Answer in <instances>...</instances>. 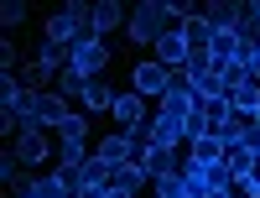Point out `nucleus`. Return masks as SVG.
Segmentation results:
<instances>
[{"instance_id": "obj_4", "label": "nucleus", "mask_w": 260, "mask_h": 198, "mask_svg": "<svg viewBox=\"0 0 260 198\" xmlns=\"http://www.w3.org/2000/svg\"><path fill=\"white\" fill-rule=\"evenodd\" d=\"M141 167H146V178H151V183H161V178H182L187 151H182V146H151L146 157H141Z\"/></svg>"}, {"instance_id": "obj_13", "label": "nucleus", "mask_w": 260, "mask_h": 198, "mask_svg": "<svg viewBox=\"0 0 260 198\" xmlns=\"http://www.w3.org/2000/svg\"><path fill=\"white\" fill-rule=\"evenodd\" d=\"M94 157H104L110 167H125V162H141V157H136V146H130V136H125V130H110V136H104V141L94 146Z\"/></svg>"}, {"instance_id": "obj_26", "label": "nucleus", "mask_w": 260, "mask_h": 198, "mask_svg": "<svg viewBox=\"0 0 260 198\" xmlns=\"http://www.w3.org/2000/svg\"><path fill=\"white\" fill-rule=\"evenodd\" d=\"M52 136H57V146H62V141H89V115H68Z\"/></svg>"}, {"instance_id": "obj_15", "label": "nucleus", "mask_w": 260, "mask_h": 198, "mask_svg": "<svg viewBox=\"0 0 260 198\" xmlns=\"http://www.w3.org/2000/svg\"><path fill=\"white\" fill-rule=\"evenodd\" d=\"M182 73H187V68H182ZM187 89H192V99H198V104H208V99H229L224 78L213 73V68H203V73H187Z\"/></svg>"}, {"instance_id": "obj_22", "label": "nucleus", "mask_w": 260, "mask_h": 198, "mask_svg": "<svg viewBox=\"0 0 260 198\" xmlns=\"http://www.w3.org/2000/svg\"><path fill=\"white\" fill-rule=\"evenodd\" d=\"M26 104V89H21L16 73H0V115H16V109Z\"/></svg>"}, {"instance_id": "obj_3", "label": "nucleus", "mask_w": 260, "mask_h": 198, "mask_svg": "<svg viewBox=\"0 0 260 198\" xmlns=\"http://www.w3.org/2000/svg\"><path fill=\"white\" fill-rule=\"evenodd\" d=\"M11 151H16V162L26 167V172H37V167H47L57 151H52V141H47V130H21V136H11Z\"/></svg>"}, {"instance_id": "obj_31", "label": "nucleus", "mask_w": 260, "mask_h": 198, "mask_svg": "<svg viewBox=\"0 0 260 198\" xmlns=\"http://www.w3.org/2000/svg\"><path fill=\"white\" fill-rule=\"evenodd\" d=\"M0 68H6V73H16V68H21V52H16V42H11V37L0 42Z\"/></svg>"}, {"instance_id": "obj_20", "label": "nucleus", "mask_w": 260, "mask_h": 198, "mask_svg": "<svg viewBox=\"0 0 260 198\" xmlns=\"http://www.w3.org/2000/svg\"><path fill=\"white\" fill-rule=\"evenodd\" d=\"M115 94H120V89H110L104 78H89V89H83V109H89V115H110V109H115Z\"/></svg>"}, {"instance_id": "obj_11", "label": "nucleus", "mask_w": 260, "mask_h": 198, "mask_svg": "<svg viewBox=\"0 0 260 198\" xmlns=\"http://www.w3.org/2000/svg\"><path fill=\"white\" fill-rule=\"evenodd\" d=\"M224 167H229V178H234V188H240L250 172L260 167V151L250 146V141H240V146H224Z\"/></svg>"}, {"instance_id": "obj_9", "label": "nucleus", "mask_w": 260, "mask_h": 198, "mask_svg": "<svg viewBox=\"0 0 260 198\" xmlns=\"http://www.w3.org/2000/svg\"><path fill=\"white\" fill-rule=\"evenodd\" d=\"M203 21L213 32H240V21H245V0H208L203 6Z\"/></svg>"}, {"instance_id": "obj_35", "label": "nucleus", "mask_w": 260, "mask_h": 198, "mask_svg": "<svg viewBox=\"0 0 260 198\" xmlns=\"http://www.w3.org/2000/svg\"><path fill=\"white\" fill-rule=\"evenodd\" d=\"M250 125H260V115H255V120H250Z\"/></svg>"}, {"instance_id": "obj_33", "label": "nucleus", "mask_w": 260, "mask_h": 198, "mask_svg": "<svg viewBox=\"0 0 260 198\" xmlns=\"http://www.w3.org/2000/svg\"><path fill=\"white\" fill-rule=\"evenodd\" d=\"M104 198H136V193H125V188H104Z\"/></svg>"}, {"instance_id": "obj_19", "label": "nucleus", "mask_w": 260, "mask_h": 198, "mask_svg": "<svg viewBox=\"0 0 260 198\" xmlns=\"http://www.w3.org/2000/svg\"><path fill=\"white\" fill-rule=\"evenodd\" d=\"M182 151H187L192 167H213V162H224V141H219V136H198V141H187Z\"/></svg>"}, {"instance_id": "obj_7", "label": "nucleus", "mask_w": 260, "mask_h": 198, "mask_svg": "<svg viewBox=\"0 0 260 198\" xmlns=\"http://www.w3.org/2000/svg\"><path fill=\"white\" fill-rule=\"evenodd\" d=\"M156 109H161V115H177V120H187L192 109H198V99H192V89H187V73H182V68L172 73V89L156 99Z\"/></svg>"}, {"instance_id": "obj_17", "label": "nucleus", "mask_w": 260, "mask_h": 198, "mask_svg": "<svg viewBox=\"0 0 260 198\" xmlns=\"http://www.w3.org/2000/svg\"><path fill=\"white\" fill-rule=\"evenodd\" d=\"M16 78H21V89H26V94H47V83H57V73L47 68V63H21V68H16Z\"/></svg>"}, {"instance_id": "obj_6", "label": "nucleus", "mask_w": 260, "mask_h": 198, "mask_svg": "<svg viewBox=\"0 0 260 198\" xmlns=\"http://www.w3.org/2000/svg\"><path fill=\"white\" fill-rule=\"evenodd\" d=\"M94 151H89V141H62L57 146V157H52V172L57 178H68L73 188H78V178H83V162H89Z\"/></svg>"}, {"instance_id": "obj_1", "label": "nucleus", "mask_w": 260, "mask_h": 198, "mask_svg": "<svg viewBox=\"0 0 260 198\" xmlns=\"http://www.w3.org/2000/svg\"><path fill=\"white\" fill-rule=\"evenodd\" d=\"M177 26V11H172V0H136L125 16V37L136 42V47H156V42Z\"/></svg>"}, {"instance_id": "obj_28", "label": "nucleus", "mask_w": 260, "mask_h": 198, "mask_svg": "<svg viewBox=\"0 0 260 198\" xmlns=\"http://www.w3.org/2000/svg\"><path fill=\"white\" fill-rule=\"evenodd\" d=\"M37 63H47L52 73H62V68H68V52H62V47H52V42H42V47H37Z\"/></svg>"}, {"instance_id": "obj_29", "label": "nucleus", "mask_w": 260, "mask_h": 198, "mask_svg": "<svg viewBox=\"0 0 260 198\" xmlns=\"http://www.w3.org/2000/svg\"><path fill=\"white\" fill-rule=\"evenodd\" d=\"M21 21H26V0H6V6H0V26H21Z\"/></svg>"}, {"instance_id": "obj_5", "label": "nucleus", "mask_w": 260, "mask_h": 198, "mask_svg": "<svg viewBox=\"0 0 260 198\" xmlns=\"http://www.w3.org/2000/svg\"><path fill=\"white\" fill-rule=\"evenodd\" d=\"M141 99H161L167 89H172V68H161L156 58H141L136 63V83H130Z\"/></svg>"}, {"instance_id": "obj_36", "label": "nucleus", "mask_w": 260, "mask_h": 198, "mask_svg": "<svg viewBox=\"0 0 260 198\" xmlns=\"http://www.w3.org/2000/svg\"><path fill=\"white\" fill-rule=\"evenodd\" d=\"M151 198H161V193H151Z\"/></svg>"}, {"instance_id": "obj_10", "label": "nucleus", "mask_w": 260, "mask_h": 198, "mask_svg": "<svg viewBox=\"0 0 260 198\" xmlns=\"http://www.w3.org/2000/svg\"><path fill=\"white\" fill-rule=\"evenodd\" d=\"M83 32H78V21L68 16V11H57V16H47V26H42V42H52V47H62V52H73V42H78Z\"/></svg>"}, {"instance_id": "obj_21", "label": "nucleus", "mask_w": 260, "mask_h": 198, "mask_svg": "<svg viewBox=\"0 0 260 198\" xmlns=\"http://www.w3.org/2000/svg\"><path fill=\"white\" fill-rule=\"evenodd\" d=\"M229 109L245 115V120H255L260 115V83L250 78V83H240V89H229Z\"/></svg>"}, {"instance_id": "obj_32", "label": "nucleus", "mask_w": 260, "mask_h": 198, "mask_svg": "<svg viewBox=\"0 0 260 198\" xmlns=\"http://www.w3.org/2000/svg\"><path fill=\"white\" fill-rule=\"evenodd\" d=\"M240 198H260V167H255V172H250V178L240 183Z\"/></svg>"}, {"instance_id": "obj_8", "label": "nucleus", "mask_w": 260, "mask_h": 198, "mask_svg": "<svg viewBox=\"0 0 260 198\" xmlns=\"http://www.w3.org/2000/svg\"><path fill=\"white\" fill-rule=\"evenodd\" d=\"M110 115H115V125H120V130H136L141 120L156 115V109H151V99H141L136 89H125V94H115V109H110Z\"/></svg>"}, {"instance_id": "obj_30", "label": "nucleus", "mask_w": 260, "mask_h": 198, "mask_svg": "<svg viewBox=\"0 0 260 198\" xmlns=\"http://www.w3.org/2000/svg\"><path fill=\"white\" fill-rule=\"evenodd\" d=\"M182 136H187V141H198V136H208V115H203V104H198V109H192V115L182 120Z\"/></svg>"}, {"instance_id": "obj_34", "label": "nucleus", "mask_w": 260, "mask_h": 198, "mask_svg": "<svg viewBox=\"0 0 260 198\" xmlns=\"http://www.w3.org/2000/svg\"><path fill=\"white\" fill-rule=\"evenodd\" d=\"M208 198H240V188H229V193H208Z\"/></svg>"}, {"instance_id": "obj_18", "label": "nucleus", "mask_w": 260, "mask_h": 198, "mask_svg": "<svg viewBox=\"0 0 260 198\" xmlns=\"http://www.w3.org/2000/svg\"><path fill=\"white\" fill-rule=\"evenodd\" d=\"M234 58H240V37H234V32H213V47H208V68H213V73H224Z\"/></svg>"}, {"instance_id": "obj_16", "label": "nucleus", "mask_w": 260, "mask_h": 198, "mask_svg": "<svg viewBox=\"0 0 260 198\" xmlns=\"http://www.w3.org/2000/svg\"><path fill=\"white\" fill-rule=\"evenodd\" d=\"M151 146H187V136H182V120L177 115H151Z\"/></svg>"}, {"instance_id": "obj_14", "label": "nucleus", "mask_w": 260, "mask_h": 198, "mask_svg": "<svg viewBox=\"0 0 260 198\" xmlns=\"http://www.w3.org/2000/svg\"><path fill=\"white\" fill-rule=\"evenodd\" d=\"M125 16H130V6H120V0H94V37L125 32Z\"/></svg>"}, {"instance_id": "obj_23", "label": "nucleus", "mask_w": 260, "mask_h": 198, "mask_svg": "<svg viewBox=\"0 0 260 198\" xmlns=\"http://www.w3.org/2000/svg\"><path fill=\"white\" fill-rule=\"evenodd\" d=\"M151 178H146V167L141 162H125V167H115V178H110V188H125V193H141Z\"/></svg>"}, {"instance_id": "obj_2", "label": "nucleus", "mask_w": 260, "mask_h": 198, "mask_svg": "<svg viewBox=\"0 0 260 198\" xmlns=\"http://www.w3.org/2000/svg\"><path fill=\"white\" fill-rule=\"evenodd\" d=\"M68 68H78L83 78H104V68H110V42L104 37H78L73 52H68Z\"/></svg>"}, {"instance_id": "obj_27", "label": "nucleus", "mask_w": 260, "mask_h": 198, "mask_svg": "<svg viewBox=\"0 0 260 198\" xmlns=\"http://www.w3.org/2000/svg\"><path fill=\"white\" fill-rule=\"evenodd\" d=\"M198 172H203V183H208L213 193H229V188H234V178H229V167H224V162H213V167H198Z\"/></svg>"}, {"instance_id": "obj_25", "label": "nucleus", "mask_w": 260, "mask_h": 198, "mask_svg": "<svg viewBox=\"0 0 260 198\" xmlns=\"http://www.w3.org/2000/svg\"><path fill=\"white\" fill-rule=\"evenodd\" d=\"M31 198H73V183H68V178H57V172H47V178H37Z\"/></svg>"}, {"instance_id": "obj_24", "label": "nucleus", "mask_w": 260, "mask_h": 198, "mask_svg": "<svg viewBox=\"0 0 260 198\" xmlns=\"http://www.w3.org/2000/svg\"><path fill=\"white\" fill-rule=\"evenodd\" d=\"M52 89H57L62 99L73 104V99H83V89H89V78H83L78 68H62V73H57V83H52Z\"/></svg>"}, {"instance_id": "obj_37", "label": "nucleus", "mask_w": 260, "mask_h": 198, "mask_svg": "<svg viewBox=\"0 0 260 198\" xmlns=\"http://www.w3.org/2000/svg\"><path fill=\"white\" fill-rule=\"evenodd\" d=\"M255 6H260V0H255Z\"/></svg>"}, {"instance_id": "obj_12", "label": "nucleus", "mask_w": 260, "mask_h": 198, "mask_svg": "<svg viewBox=\"0 0 260 198\" xmlns=\"http://www.w3.org/2000/svg\"><path fill=\"white\" fill-rule=\"evenodd\" d=\"M151 58H156L161 68H172V73H177V68H187V42H182V32L172 26V32L156 42V47H151Z\"/></svg>"}]
</instances>
